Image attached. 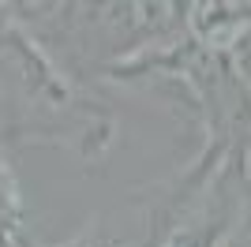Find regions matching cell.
<instances>
[{"label":"cell","instance_id":"6da1fadb","mask_svg":"<svg viewBox=\"0 0 251 247\" xmlns=\"http://www.w3.org/2000/svg\"><path fill=\"white\" fill-rule=\"evenodd\" d=\"M113 139V109L56 64L15 4H0V143L64 146L83 161H105Z\"/></svg>","mask_w":251,"mask_h":247},{"label":"cell","instance_id":"7a4b0ae2","mask_svg":"<svg viewBox=\"0 0 251 247\" xmlns=\"http://www.w3.org/2000/svg\"><path fill=\"white\" fill-rule=\"evenodd\" d=\"M0 247H30L26 240V198L19 176L0 150Z\"/></svg>","mask_w":251,"mask_h":247},{"label":"cell","instance_id":"3957f363","mask_svg":"<svg viewBox=\"0 0 251 247\" xmlns=\"http://www.w3.org/2000/svg\"><path fill=\"white\" fill-rule=\"evenodd\" d=\"M56 247H139V244H131V240H116V236H109V232H101V228H86V232L64 240V244H56Z\"/></svg>","mask_w":251,"mask_h":247},{"label":"cell","instance_id":"277c9868","mask_svg":"<svg viewBox=\"0 0 251 247\" xmlns=\"http://www.w3.org/2000/svg\"><path fill=\"white\" fill-rule=\"evenodd\" d=\"M229 247H251V214H248V221L240 225V232L232 236V244Z\"/></svg>","mask_w":251,"mask_h":247}]
</instances>
